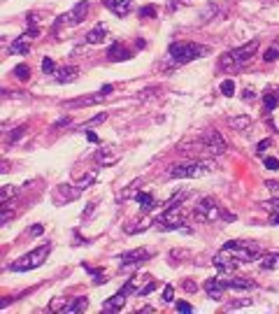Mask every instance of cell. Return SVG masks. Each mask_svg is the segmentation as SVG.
<instances>
[{
	"label": "cell",
	"mask_w": 279,
	"mask_h": 314,
	"mask_svg": "<svg viewBox=\"0 0 279 314\" xmlns=\"http://www.w3.org/2000/svg\"><path fill=\"white\" fill-rule=\"evenodd\" d=\"M112 89H114V86H112V84H105V86H103V89H100V91H103V93H112Z\"/></svg>",
	"instance_id": "cell-52"
},
{
	"label": "cell",
	"mask_w": 279,
	"mask_h": 314,
	"mask_svg": "<svg viewBox=\"0 0 279 314\" xmlns=\"http://www.w3.org/2000/svg\"><path fill=\"white\" fill-rule=\"evenodd\" d=\"M84 270L93 277V284H103L105 279H103V270H93V268H88V265H84Z\"/></svg>",
	"instance_id": "cell-38"
},
{
	"label": "cell",
	"mask_w": 279,
	"mask_h": 314,
	"mask_svg": "<svg viewBox=\"0 0 279 314\" xmlns=\"http://www.w3.org/2000/svg\"><path fill=\"white\" fill-rule=\"evenodd\" d=\"M126 298H128V293L126 291L114 293L112 298H107V300L103 303V310H105V312H112V314L121 312V310H123V305H126Z\"/></svg>",
	"instance_id": "cell-13"
},
{
	"label": "cell",
	"mask_w": 279,
	"mask_h": 314,
	"mask_svg": "<svg viewBox=\"0 0 279 314\" xmlns=\"http://www.w3.org/2000/svg\"><path fill=\"white\" fill-rule=\"evenodd\" d=\"M147 261H149V251L147 249H130L119 256V268L121 270H133V268H140Z\"/></svg>",
	"instance_id": "cell-9"
},
{
	"label": "cell",
	"mask_w": 279,
	"mask_h": 314,
	"mask_svg": "<svg viewBox=\"0 0 279 314\" xmlns=\"http://www.w3.org/2000/svg\"><path fill=\"white\" fill-rule=\"evenodd\" d=\"M140 19H154L156 17V7L154 5H144V7H140Z\"/></svg>",
	"instance_id": "cell-34"
},
{
	"label": "cell",
	"mask_w": 279,
	"mask_h": 314,
	"mask_svg": "<svg viewBox=\"0 0 279 314\" xmlns=\"http://www.w3.org/2000/svg\"><path fill=\"white\" fill-rule=\"evenodd\" d=\"M82 191H84V188L77 186V184H61V186L54 188L52 200H54V205H65V203H72V200L79 198Z\"/></svg>",
	"instance_id": "cell-10"
},
{
	"label": "cell",
	"mask_w": 279,
	"mask_h": 314,
	"mask_svg": "<svg viewBox=\"0 0 279 314\" xmlns=\"http://www.w3.org/2000/svg\"><path fill=\"white\" fill-rule=\"evenodd\" d=\"M79 77V68L77 65H68V68H61L56 73V82L58 84H72Z\"/></svg>",
	"instance_id": "cell-18"
},
{
	"label": "cell",
	"mask_w": 279,
	"mask_h": 314,
	"mask_svg": "<svg viewBox=\"0 0 279 314\" xmlns=\"http://www.w3.org/2000/svg\"><path fill=\"white\" fill-rule=\"evenodd\" d=\"M135 203L142 207V212H151V209H156V205H158V203L154 200V196H151V193H147V191H138Z\"/></svg>",
	"instance_id": "cell-21"
},
{
	"label": "cell",
	"mask_w": 279,
	"mask_h": 314,
	"mask_svg": "<svg viewBox=\"0 0 279 314\" xmlns=\"http://www.w3.org/2000/svg\"><path fill=\"white\" fill-rule=\"evenodd\" d=\"M272 221H275V226H279V212L275 214V217H272Z\"/></svg>",
	"instance_id": "cell-53"
},
{
	"label": "cell",
	"mask_w": 279,
	"mask_h": 314,
	"mask_svg": "<svg viewBox=\"0 0 279 314\" xmlns=\"http://www.w3.org/2000/svg\"><path fill=\"white\" fill-rule=\"evenodd\" d=\"M247 305H251V298H244V300H230L224 310L226 312H230V310H240V307H247Z\"/></svg>",
	"instance_id": "cell-33"
},
{
	"label": "cell",
	"mask_w": 279,
	"mask_h": 314,
	"mask_svg": "<svg viewBox=\"0 0 279 314\" xmlns=\"http://www.w3.org/2000/svg\"><path fill=\"white\" fill-rule=\"evenodd\" d=\"M172 300H174V289L168 284V286L163 289V303H172Z\"/></svg>",
	"instance_id": "cell-41"
},
{
	"label": "cell",
	"mask_w": 279,
	"mask_h": 314,
	"mask_svg": "<svg viewBox=\"0 0 279 314\" xmlns=\"http://www.w3.org/2000/svg\"><path fill=\"white\" fill-rule=\"evenodd\" d=\"M226 289H237V291H247V289H254V282L249 277H230V279H224Z\"/></svg>",
	"instance_id": "cell-20"
},
{
	"label": "cell",
	"mask_w": 279,
	"mask_h": 314,
	"mask_svg": "<svg viewBox=\"0 0 279 314\" xmlns=\"http://www.w3.org/2000/svg\"><path fill=\"white\" fill-rule=\"evenodd\" d=\"M184 289H186V291H189V293H193V291H198V286H195L193 282H184Z\"/></svg>",
	"instance_id": "cell-48"
},
{
	"label": "cell",
	"mask_w": 279,
	"mask_h": 314,
	"mask_svg": "<svg viewBox=\"0 0 279 314\" xmlns=\"http://www.w3.org/2000/svg\"><path fill=\"white\" fill-rule=\"evenodd\" d=\"M86 307H88V298L77 296V298H70V300H68V305L63 307L61 314H82V312H86Z\"/></svg>",
	"instance_id": "cell-16"
},
{
	"label": "cell",
	"mask_w": 279,
	"mask_h": 314,
	"mask_svg": "<svg viewBox=\"0 0 279 314\" xmlns=\"http://www.w3.org/2000/svg\"><path fill=\"white\" fill-rule=\"evenodd\" d=\"M221 251L230 254L240 263H251L258 256V244H251V242H244V240H230L221 247Z\"/></svg>",
	"instance_id": "cell-5"
},
{
	"label": "cell",
	"mask_w": 279,
	"mask_h": 314,
	"mask_svg": "<svg viewBox=\"0 0 279 314\" xmlns=\"http://www.w3.org/2000/svg\"><path fill=\"white\" fill-rule=\"evenodd\" d=\"M154 289H156V282H154V279L149 277V279H147V284H144V286H142V289L138 291V296H140V298H142V296H149Z\"/></svg>",
	"instance_id": "cell-36"
},
{
	"label": "cell",
	"mask_w": 279,
	"mask_h": 314,
	"mask_svg": "<svg viewBox=\"0 0 279 314\" xmlns=\"http://www.w3.org/2000/svg\"><path fill=\"white\" fill-rule=\"evenodd\" d=\"M237 263L240 261H235V259H233L230 254H226V251H221L219 256H214V265L219 272H233L237 268Z\"/></svg>",
	"instance_id": "cell-15"
},
{
	"label": "cell",
	"mask_w": 279,
	"mask_h": 314,
	"mask_svg": "<svg viewBox=\"0 0 279 314\" xmlns=\"http://www.w3.org/2000/svg\"><path fill=\"white\" fill-rule=\"evenodd\" d=\"M219 89H221V93H224V95H228V98H230V95L235 93V82H233V79H224Z\"/></svg>",
	"instance_id": "cell-32"
},
{
	"label": "cell",
	"mask_w": 279,
	"mask_h": 314,
	"mask_svg": "<svg viewBox=\"0 0 279 314\" xmlns=\"http://www.w3.org/2000/svg\"><path fill=\"white\" fill-rule=\"evenodd\" d=\"M265 209H270V212H275L277 214L279 212V198H272V200H265V203H261Z\"/></svg>",
	"instance_id": "cell-40"
},
{
	"label": "cell",
	"mask_w": 279,
	"mask_h": 314,
	"mask_svg": "<svg viewBox=\"0 0 279 314\" xmlns=\"http://www.w3.org/2000/svg\"><path fill=\"white\" fill-rule=\"evenodd\" d=\"M96 177H98V175H96V170H91V172H86V177L79 179V184H77V186H82V188L86 191V188H88L91 184H93V182H96Z\"/></svg>",
	"instance_id": "cell-30"
},
{
	"label": "cell",
	"mask_w": 279,
	"mask_h": 314,
	"mask_svg": "<svg viewBox=\"0 0 279 314\" xmlns=\"http://www.w3.org/2000/svg\"><path fill=\"white\" fill-rule=\"evenodd\" d=\"M68 124H70V116H61V119L54 124V128H61V126H68Z\"/></svg>",
	"instance_id": "cell-47"
},
{
	"label": "cell",
	"mask_w": 279,
	"mask_h": 314,
	"mask_svg": "<svg viewBox=\"0 0 279 314\" xmlns=\"http://www.w3.org/2000/svg\"><path fill=\"white\" fill-rule=\"evenodd\" d=\"M109 12H114L117 17H128L133 10V0H103Z\"/></svg>",
	"instance_id": "cell-14"
},
{
	"label": "cell",
	"mask_w": 279,
	"mask_h": 314,
	"mask_svg": "<svg viewBox=\"0 0 279 314\" xmlns=\"http://www.w3.org/2000/svg\"><path fill=\"white\" fill-rule=\"evenodd\" d=\"M88 7H91V5H88L86 0L77 2V5L70 12H65V14H61V17L56 19V28H58V26H79V23L86 19V14H88Z\"/></svg>",
	"instance_id": "cell-7"
},
{
	"label": "cell",
	"mask_w": 279,
	"mask_h": 314,
	"mask_svg": "<svg viewBox=\"0 0 279 314\" xmlns=\"http://www.w3.org/2000/svg\"><path fill=\"white\" fill-rule=\"evenodd\" d=\"M179 2H182V5H189V2H191V0H179Z\"/></svg>",
	"instance_id": "cell-54"
},
{
	"label": "cell",
	"mask_w": 279,
	"mask_h": 314,
	"mask_svg": "<svg viewBox=\"0 0 279 314\" xmlns=\"http://www.w3.org/2000/svg\"><path fill=\"white\" fill-rule=\"evenodd\" d=\"M177 310H179V312H193V307H191V305L189 303H184V300H179V303H177Z\"/></svg>",
	"instance_id": "cell-46"
},
{
	"label": "cell",
	"mask_w": 279,
	"mask_h": 314,
	"mask_svg": "<svg viewBox=\"0 0 279 314\" xmlns=\"http://www.w3.org/2000/svg\"><path fill=\"white\" fill-rule=\"evenodd\" d=\"M96 161L98 163H103V166H114L119 161V154L117 151H112L109 147H105V149H98L96 151Z\"/></svg>",
	"instance_id": "cell-22"
},
{
	"label": "cell",
	"mask_w": 279,
	"mask_h": 314,
	"mask_svg": "<svg viewBox=\"0 0 279 314\" xmlns=\"http://www.w3.org/2000/svg\"><path fill=\"white\" fill-rule=\"evenodd\" d=\"M214 167L216 166L212 161H191V163H182V166H172L168 175L172 179H195L205 172H212Z\"/></svg>",
	"instance_id": "cell-4"
},
{
	"label": "cell",
	"mask_w": 279,
	"mask_h": 314,
	"mask_svg": "<svg viewBox=\"0 0 279 314\" xmlns=\"http://www.w3.org/2000/svg\"><path fill=\"white\" fill-rule=\"evenodd\" d=\"M26 130H28V126H26V124L17 126V128H14V130H12L10 135H7V142H10V145H14V142H17V140H21V137L26 135Z\"/></svg>",
	"instance_id": "cell-28"
},
{
	"label": "cell",
	"mask_w": 279,
	"mask_h": 314,
	"mask_svg": "<svg viewBox=\"0 0 279 314\" xmlns=\"http://www.w3.org/2000/svg\"><path fill=\"white\" fill-rule=\"evenodd\" d=\"M224 212L219 207V203L214 198H203L198 205H195V219L205 221V223H214L216 219H221Z\"/></svg>",
	"instance_id": "cell-6"
},
{
	"label": "cell",
	"mask_w": 279,
	"mask_h": 314,
	"mask_svg": "<svg viewBox=\"0 0 279 314\" xmlns=\"http://www.w3.org/2000/svg\"><path fill=\"white\" fill-rule=\"evenodd\" d=\"M209 52L205 44H195V42H172L168 47V58L174 65H184V63H191L195 58H203L205 54Z\"/></svg>",
	"instance_id": "cell-2"
},
{
	"label": "cell",
	"mask_w": 279,
	"mask_h": 314,
	"mask_svg": "<svg viewBox=\"0 0 279 314\" xmlns=\"http://www.w3.org/2000/svg\"><path fill=\"white\" fill-rule=\"evenodd\" d=\"M216 14H219V5L209 2V5H207V7H205V10L200 12V21H198V23H200V26H203V23H209V21L214 19Z\"/></svg>",
	"instance_id": "cell-25"
},
{
	"label": "cell",
	"mask_w": 279,
	"mask_h": 314,
	"mask_svg": "<svg viewBox=\"0 0 279 314\" xmlns=\"http://www.w3.org/2000/svg\"><path fill=\"white\" fill-rule=\"evenodd\" d=\"M52 254V244H40L37 249L28 251V254H23L19 261H14L10 265L12 272H28V270H35V268H40L44 261H47V256Z\"/></svg>",
	"instance_id": "cell-3"
},
{
	"label": "cell",
	"mask_w": 279,
	"mask_h": 314,
	"mask_svg": "<svg viewBox=\"0 0 279 314\" xmlns=\"http://www.w3.org/2000/svg\"><path fill=\"white\" fill-rule=\"evenodd\" d=\"M105 98H107V93L98 91V93H93V95H82V98H72V100H65L63 107H65V110H72V107H91V105L103 103Z\"/></svg>",
	"instance_id": "cell-11"
},
{
	"label": "cell",
	"mask_w": 279,
	"mask_h": 314,
	"mask_svg": "<svg viewBox=\"0 0 279 314\" xmlns=\"http://www.w3.org/2000/svg\"><path fill=\"white\" fill-rule=\"evenodd\" d=\"M279 105V93H265V110H268V112H272V110H275V107H277Z\"/></svg>",
	"instance_id": "cell-29"
},
{
	"label": "cell",
	"mask_w": 279,
	"mask_h": 314,
	"mask_svg": "<svg viewBox=\"0 0 279 314\" xmlns=\"http://www.w3.org/2000/svg\"><path fill=\"white\" fill-rule=\"evenodd\" d=\"M254 98H256V91H254V89H244V91H242V100H254Z\"/></svg>",
	"instance_id": "cell-45"
},
{
	"label": "cell",
	"mask_w": 279,
	"mask_h": 314,
	"mask_svg": "<svg viewBox=\"0 0 279 314\" xmlns=\"http://www.w3.org/2000/svg\"><path fill=\"white\" fill-rule=\"evenodd\" d=\"M42 226H33V228H31V233H33V235H42Z\"/></svg>",
	"instance_id": "cell-51"
},
{
	"label": "cell",
	"mask_w": 279,
	"mask_h": 314,
	"mask_svg": "<svg viewBox=\"0 0 279 314\" xmlns=\"http://www.w3.org/2000/svg\"><path fill=\"white\" fill-rule=\"evenodd\" d=\"M205 293H207V298H212V300H224V291H226V284L224 279H207L205 282Z\"/></svg>",
	"instance_id": "cell-12"
},
{
	"label": "cell",
	"mask_w": 279,
	"mask_h": 314,
	"mask_svg": "<svg viewBox=\"0 0 279 314\" xmlns=\"http://www.w3.org/2000/svg\"><path fill=\"white\" fill-rule=\"evenodd\" d=\"M107 56H109V61H114V63H117V61H128L130 52L123 47V44H121V42H114V44L107 49Z\"/></svg>",
	"instance_id": "cell-19"
},
{
	"label": "cell",
	"mask_w": 279,
	"mask_h": 314,
	"mask_svg": "<svg viewBox=\"0 0 279 314\" xmlns=\"http://www.w3.org/2000/svg\"><path fill=\"white\" fill-rule=\"evenodd\" d=\"M12 74H14L19 82H28V79H31V68H28L26 63H19V65H14Z\"/></svg>",
	"instance_id": "cell-26"
},
{
	"label": "cell",
	"mask_w": 279,
	"mask_h": 314,
	"mask_svg": "<svg viewBox=\"0 0 279 314\" xmlns=\"http://www.w3.org/2000/svg\"><path fill=\"white\" fill-rule=\"evenodd\" d=\"M258 40H251L247 44H242V47H237V49H230V52H224L219 56V68L224 70V73H237V70H242L244 65L251 63V58L256 56L258 52Z\"/></svg>",
	"instance_id": "cell-1"
},
{
	"label": "cell",
	"mask_w": 279,
	"mask_h": 314,
	"mask_svg": "<svg viewBox=\"0 0 279 314\" xmlns=\"http://www.w3.org/2000/svg\"><path fill=\"white\" fill-rule=\"evenodd\" d=\"M265 167H268V170H279V158L268 156L265 158Z\"/></svg>",
	"instance_id": "cell-43"
},
{
	"label": "cell",
	"mask_w": 279,
	"mask_h": 314,
	"mask_svg": "<svg viewBox=\"0 0 279 314\" xmlns=\"http://www.w3.org/2000/svg\"><path fill=\"white\" fill-rule=\"evenodd\" d=\"M140 186H142V182H140V179H135V182H130V184H128V188H123L119 198H121V200L135 198V196H138V188H140Z\"/></svg>",
	"instance_id": "cell-27"
},
{
	"label": "cell",
	"mask_w": 279,
	"mask_h": 314,
	"mask_svg": "<svg viewBox=\"0 0 279 314\" xmlns=\"http://www.w3.org/2000/svg\"><path fill=\"white\" fill-rule=\"evenodd\" d=\"M265 186H268L270 191H277V188H279V182H270V179H268V182H265Z\"/></svg>",
	"instance_id": "cell-49"
},
{
	"label": "cell",
	"mask_w": 279,
	"mask_h": 314,
	"mask_svg": "<svg viewBox=\"0 0 279 314\" xmlns=\"http://www.w3.org/2000/svg\"><path fill=\"white\" fill-rule=\"evenodd\" d=\"M14 193H17V186H12V184H5V186L0 188V200H2V203H7V200H10Z\"/></svg>",
	"instance_id": "cell-31"
},
{
	"label": "cell",
	"mask_w": 279,
	"mask_h": 314,
	"mask_svg": "<svg viewBox=\"0 0 279 314\" xmlns=\"http://www.w3.org/2000/svg\"><path fill=\"white\" fill-rule=\"evenodd\" d=\"M228 124L233 130H247L249 126H251V116L249 114H240V116H230L228 119Z\"/></svg>",
	"instance_id": "cell-23"
},
{
	"label": "cell",
	"mask_w": 279,
	"mask_h": 314,
	"mask_svg": "<svg viewBox=\"0 0 279 314\" xmlns=\"http://www.w3.org/2000/svg\"><path fill=\"white\" fill-rule=\"evenodd\" d=\"M105 35H107V28H105V23H96L91 31L86 33L84 42H86V44H103V42H105Z\"/></svg>",
	"instance_id": "cell-17"
},
{
	"label": "cell",
	"mask_w": 279,
	"mask_h": 314,
	"mask_svg": "<svg viewBox=\"0 0 279 314\" xmlns=\"http://www.w3.org/2000/svg\"><path fill=\"white\" fill-rule=\"evenodd\" d=\"M198 145L203 147L207 154H214V156H221V154H226V140L221 137V133H216V130H207L203 137H200V142Z\"/></svg>",
	"instance_id": "cell-8"
},
{
	"label": "cell",
	"mask_w": 279,
	"mask_h": 314,
	"mask_svg": "<svg viewBox=\"0 0 279 314\" xmlns=\"http://www.w3.org/2000/svg\"><path fill=\"white\" fill-rule=\"evenodd\" d=\"M65 305H68V300H65V298H58V300H54V303L49 305V310H54V312H63Z\"/></svg>",
	"instance_id": "cell-42"
},
{
	"label": "cell",
	"mask_w": 279,
	"mask_h": 314,
	"mask_svg": "<svg viewBox=\"0 0 279 314\" xmlns=\"http://www.w3.org/2000/svg\"><path fill=\"white\" fill-rule=\"evenodd\" d=\"M86 140H88V142H98V135L91 133V130H86Z\"/></svg>",
	"instance_id": "cell-50"
},
{
	"label": "cell",
	"mask_w": 279,
	"mask_h": 314,
	"mask_svg": "<svg viewBox=\"0 0 279 314\" xmlns=\"http://www.w3.org/2000/svg\"><path fill=\"white\" fill-rule=\"evenodd\" d=\"M270 145H272V142H270V137H265V140H261V142L256 145V154H263V151H265V149H268Z\"/></svg>",
	"instance_id": "cell-44"
},
{
	"label": "cell",
	"mask_w": 279,
	"mask_h": 314,
	"mask_svg": "<svg viewBox=\"0 0 279 314\" xmlns=\"http://www.w3.org/2000/svg\"><path fill=\"white\" fill-rule=\"evenodd\" d=\"M42 73L44 74H54L56 73V63L49 58V56H44L42 58Z\"/></svg>",
	"instance_id": "cell-35"
},
{
	"label": "cell",
	"mask_w": 279,
	"mask_h": 314,
	"mask_svg": "<svg viewBox=\"0 0 279 314\" xmlns=\"http://www.w3.org/2000/svg\"><path fill=\"white\" fill-rule=\"evenodd\" d=\"M105 119H107V114H105V112H100V114H96V116H93V119H88V121H86V124L82 126V130H84V128H88V126L103 124V121H105Z\"/></svg>",
	"instance_id": "cell-39"
},
{
	"label": "cell",
	"mask_w": 279,
	"mask_h": 314,
	"mask_svg": "<svg viewBox=\"0 0 279 314\" xmlns=\"http://www.w3.org/2000/svg\"><path fill=\"white\" fill-rule=\"evenodd\" d=\"M261 268H263V270H277V268H279V254H277V251L265 254V256L261 259Z\"/></svg>",
	"instance_id": "cell-24"
},
{
	"label": "cell",
	"mask_w": 279,
	"mask_h": 314,
	"mask_svg": "<svg viewBox=\"0 0 279 314\" xmlns=\"http://www.w3.org/2000/svg\"><path fill=\"white\" fill-rule=\"evenodd\" d=\"M277 58H279V47H272V49H265V54H263V61H268V63L277 61Z\"/></svg>",
	"instance_id": "cell-37"
}]
</instances>
